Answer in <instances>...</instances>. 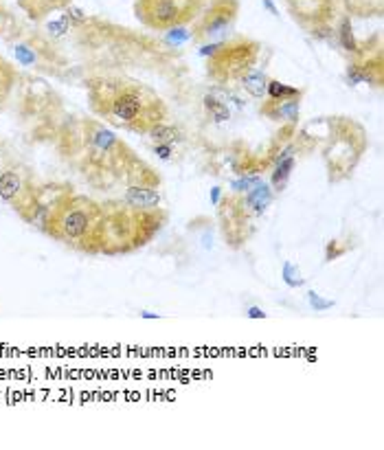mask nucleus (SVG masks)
I'll return each instance as SVG.
<instances>
[{
	"mask_svg": "<svg viewBox=\"0 0 384 450\" xmlns=\"http://www.w3.org/2000/svg\"><path fill=\"white\" fill-rule=\"evenodd\" d=\"M334 35L338 40V47H341L345 53H349L351 57L358 53L360 49V40L356 38L354 33V27H351V18L349 16H341L336 22V27H334Z\"/></svg>",
	"mask_w": 384,
	"mask_h": 450,
	"instance_id": "21",
	"label": "nucleus"
},
{
	"mask_svg": "<svg viewBox=\"0 0 384 450\" xmlns=\"http://www.w3.org/2000/svg\"><path fill=\"white\" fill-rule=\"evenodd\" d=\"M275 196L277 193H275L273 187H270V183H264V180H259V183L251 191L242 196V202H244L246 211L251 213L253 218H261L270 209V205L275 202Z\"/></svg>",
	"mask_w": 384,
	"mask_h": 450,
	"instance_id": "17",
	"label": "nucleus"
},
{
	"mask_svg": "<svg viewBox=\"0 0 384 450\" xmlns=\"http://www.w3.org/2000/svg\"><path fill=\"white\" fill-rule=\"evenodd\" d=\"M152 152L161 161H174V145H163V143H152Z\"/></svg>",
	"mask_w": 384,
	"mask_h": 450,
	"instance_id": "34",
	"label": "nucleus"
},
{
	"mask_svg": "<svg viewBox=\"0 0 384 450\" xmlns=\"http://www.w3.org/2000/svg\"><path fill=\"white\" fill-rule=\"evenodd\" d=\"M71 3L73 0H18V7L31 22H44L53 13L66 9Z\"/></svg>",
	"mask_w": 384,
	"mask_h": 450,
	"instance_id": "18",
	"label": "nucleus"
},
{
	"mask_svg": "<svg viewBox=\"0 0 384 450\" xmlns=\"http://www.w3.org/2000/svg\"><path fill=\"white\" fill-rule=\"evenodd\" d=\"M246 317H251V319H264V317H266V312H264L261 308L251 305V308H246Z\"/></svg>",
	"mask_w": 384,
	"mask_h": 450,
	"instance_id": "37",
	"label": "nucleus"
},
{
	"mask_svg": "<svg viewBox=\"0 0 384 450\" xmlns=\"http://www.w3.org/2000/svg\"><path fill=\"white\" fill-rule=\"evenodd\" d=\"M123 200L137 209H156L161 207V187H141V185H125Z\"/></svg>",
	"mask_w": 384,
	"mask_h": 450,
	"instance_id": "19",
	"label": "nucleus"
},
{
	"mask_svg": "<svg viewBox=\"0 0 384 450\" xmlns=\"http://www.w3.org/2000/svg\"><path fill=\"white\" fill-rule=\"evenodd\" d=\"M290 18L312 38L325 40L334 35V20L338 13L336 0H283Z\"/></svg>",
	"mask_w": 384,
	"mask_h": 450,
	"instance_id": "11",
	"label": "nucleus"
},
{
	"mask_svg": "<svg viewBox=\"0 0 384 450\" xmlns=\"http://www.w3.org/2000/svg\"><path fill=\"white\" fill-rule=\"evenodd\" d=\"M57 152L86 183L97 189L112 187L123 180V171L137 154L106 123L93 117H71L53 134Z\"/></svg>",
	"mask_w": 384,
	"mask_h": 450,
	"instance_id": "1",
	"label": "nucleus"
},
{
	"mask_svg": "<svg viewBox=\"0 0 384 450\" xmlns=\"http://www.w3.org/2000/svg\"><path fill=\"white\" fill-rule=\"evenodd\" d=\"M301 99L303 97H286V99H270L264 97L259 106V115L273 123L281 125H299L301 119Z\"/></svg>",
	"mask_w": 384,
	"mask_h": 450,
	"instance_id": "15",
	"label": "nucleus"
},
{
	"mask_svg": "<svg viewBox=\"0 0 384 450\" xmlns=\"http://www.w3.org/2000/svg\"><path fill=\"white\" fill-rule=\"evenodd\" d=\"M345 81L347 86H371L382 88L384 86V55H382V40L380 33L373 38L360 42L358 53L349 60L345 69Z\"/></svg>",
	"mask_w": 384,
	"mask_h": 450,
	"instance_id": "12",
	"label": "nucleus"
},
{
	"mask_svg": "<svg viewBox=\"0 0 384 450\" xmlns=\"http://www.w3.org/2000/svg\"><path fill=\"white\" fill-rule=\"evenodd\" d=\"M18 27H20V22L13 18V13L9 11V7L3 3V0H0V38L3 40L11 38L18 31Z\"/></svg>",
	"mask_w": 384,
	"mask_h": 450,
	"instance_id": "30",
	"label": "nucleus"
},
{
	"mask_svg": "<svg viewBox=\"0 0 384 450\" xmlns=\"http://www.w3.org/2000/svg\"><path fill=\"white\" fill-rule=\"evenodd\" d=\"M259 180H261V176H257V174H239L229 183V189L235 196H244V193L251 191L259 183Z\"/></svg>",
	"mask_w": 384,
	"mask_h": 450,
	"instance_id": "29",
	"label": "nucleus"
},
{
	"mask_svg": "<svg viewBox=\"0 0 384 450\" xmlns=\"http://www.w3.org/2000/svg\"><path fill=\"white\" fill-rule=\"evenodd\" d=\"M101 231L97 242L99 255H125L147 246L167 224V211L137 209L125 200L101 202Z\"/></svg>",
	"mask_w": 384,
	"mask_h": 450,
	"instance_id": "3",
	"label": "nucleus"
},
{
	"mask_svg": "<svg viewBox=\"0 0 384 450\" xmlns=\"http://www.w3.org/2000/svg\"><path fill=\"white\" fill-rule=\"evenodd\" d=\"M5 42L13 60L18 62V66H22L27 73L62 75V71H66V66H69V60L60 53L53 40L49 35H44L42 31L25 29L20 25L18 31Z\"/></svg>",
	"mask_w": 384,
	"mask_h": 450,
	"instance_id": "6",
	"label": "nucleus"
},
{
	"mask_svg": "<svg viewBox=\"0 0 384 450\" xmlns=\"http://www.w3.org/2000/svg\"><path fill=\"white\" fill-rule=\"evenodd\" d=\"M264 7H266L270 13H273V16H279V13H277V9H275V5H273V0H264Z\"/></svg>",
	"mask_w": 384,
	"mask_h": 450,
	"instance_id": "39",
	"label": "nucleus"
},
{
	"mask_svg": "<svg viewBox=\"0 0 384 450\" xmlns=\"http://www.w3.org/2000/svg\"><path fill=\"white\" fill-rule=\"evenodd\" d=\"M18 88H22V110L27 117H33L38 121H44L53 117L55 110H60V99L55 90L33 73H20Z\"/></svg>",
	"mask_w": 384,
	"mask_h": 450,
	"instance_id": "14",
	"label": "nucleus"
},
{
	"mask_svg": "<svg viewBox=\"0 0 384 450\" xmlns=\"http://www.w3.org/2000/svg\"><path fill=\"white\" fill-rule=\"evenodd\" d=\"M281 279L288 288H301L305 283L303 275H301V270L297 264H292V261H286L281 266Z\"/></svg>",
	"mask_w": 384,
	"mask_h": 450,
	"instance_id": "31",
	"label": "nucleus"
},
{
	"mask_svg": "<svg viewBox=\"0 0 384 450\" xmlns=\"http://www.w3.org/2000/svg\"><path fill=\"white\" fill-rule=\"evenodd\" d=\"M18 81H20V71L11 62H7L0 55V110H5V106L9 103V97L18 88Z\"/></svg>",
	"mask_w": 384,
	"mask_h": 450,
	"instance_id": "20",
	"label": "nucleus"
},
{
	"mask_svg": "<svg viewBox=\"0 0 384 450\" xmlns=\"http://www.w3.org/2000/svg\"><path fill=\"white\" fill-rule=\"evenodd\" d=\"M73 29H71V25H69V20H66V16L60 11V16H55V18H47V35L51 38V40H62V38H66L69 35Z\"/></svg>",
	"mask_w": 384,
	"mask_h": 450,
	"instance_id": "28",
	"label": "nucleus"
},
{
	"mask_svg": "<svg viewBox=\"0 0 384 450\" xmlns=\"http://www.w3.org/2000/svg\"><path fill=\"white\" fill-rule=\"evenodd\" d=\"M307 303H310V308L312 310H316V312H327V310H332L336 303H334V299H325V297H321L319 292H314V290H307Z\"/></svg>",
	"mask_w": 384,
	"mask_h": 450,
	"instance_id": "33",
	"label": "nucleus"
},
{
	"mask_svg": "<svg viewBox=\"0 0 384 450\" xmlns=\"http://www.w3.org/2000/svg\"><path fill=\"white\" fill-rule=\"evenodd\" d=\"M202 103H205V110L207 115L215 121V123H224L231 119V108L224 103V99H220L215 93H207L205 99H202Z\"/></svg>",
	"mask_w": 384,
	"mask_h": 450,
	"instance_id": "27",
	"label": "nucleus"
},
{
	"mask_svg": "<svg viewBox=\"0 0 384 450\" xmlns=\"http://www.w3.org/2000/svg\"><path fill=\"white\" fill-rule=\"evenodd\" d=\"M218 220H220V229L222 235L227 240V244L231 249H239L244 246L253 235V215L246 211L242 196L235 193H227L218 205Z\"/></svg>",
	"mask_w": 384,
	"mask_h": 450,
	"instance_id": "13",
	"label": "nucleus"
},
{
	"mask_svg": "<svg viewBox=\"0 0 384 450\" xmlns=\"http://www.w3.org/2000/svg\"><path fill=\"white\" fill-rule=\"evenodd\" d=\"M239 16V0H211L207 9L191 22V40L193 44L227 40L231 29L235 27Z\"/></svg>",
	"mask_w": 384,
	"mask_h": 450,
	"instance_id": "10",
	"label": "nucleus"
},
{
	"mask_svg": "<svg viewBox=\"0 0 384 450\" xmlns=\"http://www.w3.org/2000/svg\"><path fill=\"white\" fill-rule=\"evenodd\" d=\"M266 84H268V75L257 71V69H251L239 79L242 90L248 97H253V99H264L266 97Z\"/></svg>",
	"mask_w": 384,
	"mask_h": 450,
	"instance_id": "24",
	"label": "nucleus"
},
{
	"mask_svg": "<svg viewBox=\"0 0 384 450\" xmlns=\"http://www.w3.org/2000/svg\"><path fill=\"white\" fill-rule=\"evenodd\" d=\"M38 191L40 185L29 165L11 161L0 169V200L27 224L38 222Z\"/></svg>",
	"mask_w": 384,
	"mask_h": 450,
	"instance_id": "8",
	"label": "nucleus"
},
{
	"mask_svg": "<svg viewBox=\"0 0 384 450\" xmlns=\"http://www.w3.org/2000/svg\"><path fill=\"white\" fill-rule=\"evenodd\" d=\"M88 106L112 128L147 134L167 119V106L158 93L137 79L119 75H90L86 81Z\"/></svg>",
	"mask_w": 384,
	"mask_h": 450,
	"instance_id": "2",
	"label": "nucleus"
},
{
	"mask_svg": "<svg viewBox=\"0 0 384 450\" xmlns=\"http://www.w3.org/2000/svg\"><path fill=\"white\" fill-rule=\"evenodd\" d=\"M207 0H134V16L152 31L187 27L205 9Z\"/></svg>",
	"mask_w": 384,
	"mask_h": 450,
	"instance_id": "9",
	"label": "nucleus"
},
{
	"mask_svg": "<svg viewBox=\"0 0 384 450\" xmlns=\"http://www.w3.org/2000/svg\"><path fill=\"white\" fill-rule=\"evenodd\" d=\"M165 33H167V40L169 42H176V44L185 42V40H191V31L185 29V27H176V29H169Z\"/></svg>",
	"mask_w": 384,
	"mask_h": 450,
	"instance_id": "35",
	"label": "nucleus"
},
{
	"mask_svg": "<svg viewBox=\"0 0 384 450\" xmlns=\"http://www.w3.org/2000/svg\"><path fill=\"white\" fill-rule=\"evenodd\" d=\"M62 13L66 16V20H69V25H71V29L75 31V29H81L84 25H88V13L81 9V7H77L75 3H71L66 9H62Z\"/></svg>",
	"mask_w": 384,
	"mask_h": 450,
	"instance_id": "32",
	"label": "nucleus"
},
{
	"mask_svg": "<svg viewBox=\"0 0 384 450\" xmlns=\"http://www.w3.org/2000/svg\"><path fill=\"white\" fill-rule=\"evenodd\" d=\"M101 202L81 193H66L42 218L40 229L51 240L81 253H97L101 231Z\"/></svg>",
	"mask_w": 384,
	"mask_h": 450,
	"instance_id": "4",
	"label": "nucleus"
},
{
	"mask_svg": "<svg viewBox=\"0 0 384 450\" xmlns=\"http://www.w3.org/2000/svg\"><path fill=\"white\" fill-rule=\"evenodd\" d=\"M220 196H222V187L218 185V187H213V189H211V202H213L215 207L220 205Z\"/></svg>",
	"mask_w": 384,
	"mask_h": 450,
	"instance_id": "38",
	"label": "nucleus"
},
{
	"mask_svg": "<svg viewBox=\"0 0 384 450\" xmlns=\"http://www.w3.org/2000/svg\"><path fill=\"white\" fill-rule=\"evenodd\" d=\"M123 183L125 185H141V187H161L163 178L149 163L139 159L137 154L132 156V161L128 163L123 171Z\"/></svg>",
	"mask_w": 384,
	"mask_h": 450,
	"instance_id": "16",
	"label": "nucleus"
},
{
	"mask_svg": "<svg viewBox=\"0 0 384 450\" xmlns=\"http://www.w3.org/2000/svg\"><path fill=\"white\" fill-rule=\"evenodd\" d=\"M11 163V156H9V150H7V145L0 141V169H3L5 165H9Z\"/></svg>",
	"mask_w": 384,
	"mask_h": 450,
	"instance_id": "36",
	"label": "nucleus"
},
{
	"mask_svg": "<svg viewBox=\"0 0 384 450\" xmlns=\"http://www.w3.org/2000/svg\"><path fill=\"white\" fill-rule=\"evenodd\" d=\"M345 9L358 18H380L384 9V0H343Z\"/></svg>",
	"mask_w": 384,
	"mask_h": 450,
	"instance_id": "25",
	"label": "nucleus"
},
{
	"mask_svg": "<svg viewBox=\"0 0 384 450\" xmlns=\"http://www.w3.org/2000/svg\"><path fill=\"white\" fill-rule=\"evenodd\" d=\"M305 95V88H297V86H290L283 84L275 77H268L266 84V97L270 99H286V97H303Z\"/></svg>",
	"mask_w": 384,
	"mask_h": 450,
	"instance_id": "26",
	"label": "nucleus"
},
{
	"mask_svg": "<svg viewBox=\"0 0 384 450\" xmlns=\"http://www.w3.org/2000/svg\"><path fill=\"white\" fill-rule=\"evenodd\" d=\"M369 150V134L365 125L347 115H327L321 139V156L327 180L332 185L354 176Z\"/></svg>",
	"mask_w": 384,
	"mask_h": 450,
	"instance_id": "5",
	"label": "nucleus"
},
{
	"mask_svg": "<svg viewBox=\"0 0 384 450\" xmlns=\"http://www.w3.org/2000/svg\"><path fill=\"white\" fill-rule=\"evenodd\" d=\"M297 161H299V156H290V159H283L268 169L270 171V187L275 189V193H281L288 187L290 176L297 167Z\"/></svg>",
	"mask_w": 384,
	"mask_h": 450,
	"instance_id": "23",
	"label": "nucleus"
},
{
	"mask_svg": "<svg viewBox=\"0 0 384 450\" xmlns=\"http://www.w3.org/2000/svg\"><path fill=\"white\" fill-rule=\"evenodd\" d=\"M145 137H149L154 143H163V145H176L180 141H185V132L180 125L176 123H167V121H161L156 123L147 130Z\"/></svg>",
	"mask_w": 384,
	"mask_h": 450,
	"instance_id": "22",
	"label": "nucleus"
},
{
	"mask_svg": "<svg viewBox=\"0 0 384 450\" xmlns=\"http://www.w3.org/2000/svg\"><path fill=\"white\" fill-rule=\"evenodd\" d=\"M259 53L261 44L253 38H227L220 42L218 51L207 57V75L215 86H231L255 69Z\"/></svg>",
	"mask_w": 384,
	"mask_h": 450,
	"instance_id": "7",
	"label": "nucleus"
}]
</instances>
